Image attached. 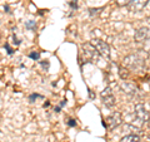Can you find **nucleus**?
<instances>
[{
	"label": "nucleus",
	"instance_id": "21",
	"mask_svg": "<svg viewBox=\"0 0 150 142\" xmlns=\"http://www.w3.org/2000/svg\"><path fill=\"white\" fill-rule=\"evenodd\" d=\"M13 42H14V44H15V45H20V43H21V40H19L15 34L13 35Z\"/></svg>",
	"mask_w": 150,
	"mask_h": 142
},
{
	"label": "nucleus",
	"instance_id": "13",
	"mask_svg": "<svg viewBox=\"0 0 150 142\" xmlns=\"http://www.w3.org/2000/svg\"><path fill=\"white\" fill-rule=\"evenodd\" d=\"M119 75H120V78L121 79H126L128 78V75H129V72H128V69L124 68V67H120L119 68Z\"/></svg>",
	"mask_w": 150,
	"mask_h": 142
},
{
	"label": "nucleus",
	"instance_id": "18",
	"mask_svg": "<svg viewBox=\"0 0 150 142\" xmlns=\"http://www.w3.org/2000/svg\"><path fill=\"white\" fill-rule=\"evenodd\" d=\"M39 62L41 64V67L44 68L45 72H46V70H49V68H50V62H49V60H39Z\"/></svg>",
	"mask_w": 150,
	"mask_h": 142
},
{
	"label": "nucleus",
	"instance_id": "27",
	"mask_svg": "<svg viewBox=\"0 0 150 142\" xmlns=\"http://www.w3.org/2000/svg\"><path fill=\"white\" fill-rule=\"evenodd\" d=\"M0 132H1V131H0Z\"/></svg>",
	"mask_w": 150,
	"mask_h": 142
},
{
	"label": "nucleus",
	"instance_id": "8",
	"mask_svg": "<svg viewBox=\"0 0 150 142\" xmlns=\"http://www.w3.org/2000/svg\"><path fill=\"white\" fill-rule=\"evenodd\" d=\"M134 39H135V42H138V43H143V42L148 40L149 39V28H140V29H138L135 32Z\"/></svg>",
	"mask_w": 150,
	"mask_h": 142
},
{
	"label": "nucleus",
	"instance_id": "17",
	"mask_svg": "<svg viewBox=\"0 0 150 142\" xmlns=\"http://www.w3.org/2000/svg\"><path fill=\"white\" fill-rule=\"evenodd\" d=\"M36 98H41V99H43L44 97L41 96V94H39V93H33V94H30V96H29V101L33 103V102H35Z\"/></svg>",
	"mask_w": 150,
	"mask_h": 142
},
{
	"label": "nucleus",
	"instance_id": "20",
	"mask_svg": "<svg viewBox=\"0 0 150 142\" xmlns=\"http://www.w3.org/2000/svg\"><path fill=\"white\" fill-rule=\"evenodd\" d=\"M67 123H68L69 127H76V121L73 120V118H70V120L67 122Z\"/></svg>",
	"mask_w": 150,
	"mask_h": 142
},
{
	"label": "nucleus",
	"instance_id": "22",
	"mask_svg": "<svg viewBox=\"0 0 150 142\" xmlns=\"http://www.w3.org/2000/svg\"><path fill=\"white\" fill-rule=\"evenodd\" d=\"M88 91H89V97H90V99H94V98H95V94L93 93V91H91L90 88H88Z\"/></svg>",
	"mask_w": 150,
	"mask_h": 142
},
{
	"label": "nucleus",
	"instance_id": "11",
	"mask_svg": "<svg viewBox=\"0 0 150 142\" xmlns=\"http://www.w3.org/2000/svg\"><path fill=\"white\" fill-rule=\"evenodd\" d=\"M120 142H140V137L138 135H126L121 138Z\"/></svg>",
	"mask_w": 150,
	"mask_h": 142
},
{
	"label": "nucleus",
	"instance_id": "25",
	"mask_svg": "<svg viewBox=\"0 0 150 142\" xmlns=\"http://www.w3.org/2000/svg\"><path fill=\"white\" fill-rule=\"evenodd\" d=\"M60 110H62V107H60V106H58V107H55V108H54V111H55L56 113H59Z\"/></svg>",
	"mask_w": 150,
	"mask_h": 142
},
{
	"label": "nucleus",
	"instance_id": "3",
	"mask_svg": "<svg viewBox=\"0 0 150 142\" xmlns=\"http://www.w3.org/2000/svg\"><path fill=\"white\" fill-rule=\"evenodd\" d=\"M123 122V118H121V113L120 112H114L106 118V122H105V127L109 131L115 130L116 127H119Z\"/></svg>",
	"mask_w": 150,
	"mask_h": 142
},
{
	"label": "nucleus",
	"instance_id": "23",
	"mask_svg": "<svg viewBox=\"0 0 150 142\" xmlns=\"http://www.w3.org/2000/svg\"><path fill=\"white\" fill-rule=\"evenodd\" d=\"M65 105H67V99H63V101L60 102V105H59V106H60V107H64Z\"/></svg>",
	"mask_w": 150,
	"mask_h": 142
},
{
	"label": "nucleus",
	"instance_id": "5",
	"mask_svg": "<svg viewBox=\"0 0 150 142\" xmlns=\"http://www.w3.org/2000/svg\"><path fill=\"white\" fill-rule=\"evenodd\" d=\"M134 113H135V118H137L138 121L143 122V123L144 122H148V120H149V111H148V108L143 105V103H138V105H135Z\"/></svg>",
	"mask_w": 150,
	"mask_h": 142
},
{
	"label": "nucleus",
	"instance_id": "24",
	"mask_svg": "<svg viewBox=\"0 0 150 142\" xmlns=\"http://www.w3.org/2000/svg\"><path fill=\"white\" fill-rule=\"evenodd\" d=\"M49 106H50V102H49V101H46V102L44 103V105H43V107H44V108H48Z\"/></svg>",
	"mask_w": 150,
	"mask_h": 142
},
{
	"label": "nucleus",
	"instance_id": "26",
	"mask_svg": "<svg viewBox=\"0 0 150 142\" xmlns=\"http://www.w3.org/2000/svg\"><path fill=\"white\" fill-rule=\"evenodd\" d=\"M4 9H5V11H6V13H10V9H9L8 5H4Z\"/></svg>",
	"mask_w": 150,
	"mask_h": 142
},
{
	"label": "nucleus",
	"instance_id": "16",
	"mask_svg": "<svg viewBox=\"0 0 150 142\" xmlns=\"http://www.w3.org/2000/svg\"><path fill=\"white\" fill-rule=\"evenodd\" d=\"M131 0H116V5L120 6V8H123V6H128L129 4H130Z\"/></svg>",
	"mask_w": 150,
	"mask_h": 142
},
{
	"label": "nucleus",
	"instance_id": "10",
	"mask_svg": "<svg viewBox=\"0 0 150 142\" xmlns=\"http://www.w3.org/2000/svg\"><path fill=\"white\" fill-rule=\"evenodd\" d=\"M67 4L70 8V13L68 14V16H71L78 9V0H67Z\"/></svg>",
	"mask_w": 150,
	"mask_h": 142
},
{
	"label": "nucleus",
	"instance_id": "14",
	"mask_svg": "<svg viewBox=\"0 0 150 142\" xmlns=\"http://www.w3.org/2000/svg\"><path fill=\"white\" fill-rule=\"evenodd\" d=\"M101 10H103V8H91V9H89V15L90 16H94V15H98L99 13H101Z\"/></svg>",
	"mask_w": 150,
	"mask_h": 142
},
{
	"label": "nucleus",
	"instance_id": "19",
	"mask_svg": "<svg viewBox=\"0 0 150 142\" xmlns=\"http://www.w3.org/2000/svg\"><path fill=\"white\" fill-rule=\"evenodd\" d=\"M4 48L6 49V52H8V54H9V55H13V54H14V50L10 48V45H9V43H5V45H4Z\"/></svg>",
	"mask_w": 150,
	"mask_h": 142
},
{
	"label": "nucleus",
	"instance_id": "1",
	"mask_svg": "<svg viewBox=\"0 0 150 142\" xmlns=\"http://www.w3.org/2000/svg\"><path fill=\"white\" fill-rule=\"evenodd\" d=\"M124 64H125V67H128L130 69L138 70L144 67V60L137 54H131L124 58Z\"/></svg>",
	"mask_w": 150,
	"mask_h": 142
},
{
	"label": "nucleus",
	"instance_id": "4",
	"mask_svg": "<svg viewBox=\"0 0 150 142\" xmlns=\"http://www.w3.org/2000/svg\"><path fill=\"white\" fill-rule=\"evenodd\" d=\"M100 97H101L103 105H104L105 107L112 108V107L115 106V96H114V93H112V91H111L110 87H106L104 91L101 92Z\"/></svg>",
	"mask_w": 150,
	"mask_h": 142
},
{
	"label": "nucleus",
	"instance_id": "2",
	"mask_svg": "<svg viewBox=\"0 0 150 142\" xmlns=\"http://www.w3.org/2000/svg\"><path fill=\"white\" fill-rule=\"evenodd\" d=\"M90 44L95 48V50L99 53V55H103L105 58H109L110 57V47L105 42H103L100 39H91Z\"/></svg>",
	"mask_w": 150,
	"mask_h": 142
},
{
	"label": "nucleus",
	"instance_id": "15",
	"mask_svg": "<svg viewBox=\"0 0 150 142\" xmlns=\"http://www.w3.org/2000/svg\"><path fill=\"white\" fill-rule=\"evenodd\" d=\"M29 58L30 59H33V60H39L40 59V53L39 52H30L29 53Z\"/></svg>",
	"mask_w": 150,
	"mask_h": 142
},
{
	"label": "nucleus",
	"instance_id": "9",
	"mask_svg": "<svg viewBox=\"0 0 150 142\" xmlns=\"http://www.w3.org/2000/svg\"><path fill=\"white\" fill-rule=\"evenodd\" d=\"M121 89H123L125 93L130 94V96H134V94H137V92H138V87L135 86V84L128 83V82H123V83H121Z\"/></svg>",
	"mask_w": 150,
	"mask_h": 142
},
{
	"label": "nucleus",
	"instance_id": "12",
	"mask_svg": "<svg viewBox=\"0 0 150 142\" xmlns=\"http://www.w3.org/2000/svg\"><path fill=\"white\" fill-rule=\"evenodd\" d=\"M25 28H26L28 30L35 32V29H36V23H35V20H29V22H26V23H25Z\"/></svg>",
	"mask_w": 150,
	"mask_h": 142
},
{
	"label": "nucleus",
	"instance_id": "7",
	"mask_svg": "<svg viewBox=\"0 0 150 142\" xmlns=\"http://www.w3.org/2000/svg\"><path fill=\"white\" fill-rule=\"evenodd\" d=\"M148 4L149 0H131L128 6L131 13H142Z\"/></svg>",
	"mask_w": 150,
	"mask_h": 142
},
{
	"label": "nucleus",
	"instance_id": "6",
	"mask_svg": "<svg viewBox=\"0 0 150 142\" xmlns=\"http://www.w3.org/2000/svg\"><path fill=\"white\" fill-rule=\"evenodd\" d=\"M81 48H83V53H84L85 59L91 60V62H98V59H99V53L95 50V48H94L90 43L83 44Z\"/></svg>",
	"mask_w": 150,
	"mask_h": 142
}]
</instances>
